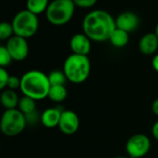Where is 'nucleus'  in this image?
<instances>
[{"instance_id":"nucleus-13","label":"nucleus","mask_w":158,"mask_h":158,"mask_svg":"<svg viewBox=\"0 0 158 158\" xmlns=\"http://www.w3.org/2000/svg\"><path fill=\"white\" fill-rule=\"evenodd\" d=\"M62 111L63 110H60L58 107H52L45 110L40 115V121L42 125L48 128L58 127Z\"/></svg>"},{"instance_id":"nucleus-9","label":"nucleus","mask_w":158,"mask_h":158,"mask_svg":"<svg viewBox=\"0 0 158 158\" xmlns=\"http://www.w3.org/2000/svg\"><path fill=\"white\" fill-rule=\"evenodd\" d=\"M80 126L78 115L72 110H63L58 127L65 135L74 134Z\"/></svg>"},{"instance_id":"nucleus-28","label":"nucleus","mask_w":158,"mask_h":158,"mask_svg":"<svg viewBox=\"0 0 158 158\" xmlns=\"http://www.w3.org/2000/svg\"><path fill=\"white\" fill-rule=\"evenodd\" d=\"M152 113H153L156 116H158V98L152 102Z\"/></svg>"},{"instance_id":"nucleus-15","label":"nucleus","mask_w":158,"mask_h":158,"mask_svg":"<svg viewBox=\"0 0 158 158\" xmlns=\"http://www.w3.org/2000/svg\"><path fill=\"white\" fill-rule=\"evenodd\" d=\"M109 41L114 48H121L126 47L128 44V42H129V35L126 31L115 28L114 31L112 33L110 38H109Z\"/></svg>"},{"instance_id":"nucleus-2","label":"nucleus","mask_w":158,"mask_h":158,"mask_svg":"<svg viewBox=\"0 0 158 158\" xmlns=\"http://www.w3.org/2000/svg\"><path fill=\"white\" fill-rule=\"evenodd\" d=\"M50 84L48 74L38 70H31L26 72L21 77V91L23 96L41 101L48 98Z\"/></svg>"},{"instance_id":"nucleus-25","label":"nucleus","mask_w":158,"mask_h":158,"mask_svg":"<svg viewBox=\"0 0 158 158\" xmlns=\"http://www.w3.org/2000/svg\"><path fill=\"white\" fill-rule=\"evenodd\" d=\"M25 119H26V123L27 125L30 124V125H34L35 124L38 120H40V117L39 115L37 114V111L32 113V114H26L25 115Z\"/></svg>"},{"instance_id":"nucleus-27","label":"nucleus","mask_w":158,"mask_h":158,"mask_svg":"<svg viewBox=\"0 0 158 158\" xmlns=\"http://www.w3.org/2000/svg\"><path fill=\"white\" fill-rule=\"evenodd\" d=\"M152 66L153 70L158 73V53L153 56V58L152 60Z\"/></svg>"},{"instance_id":"nucleus-7","label":"nucleus","mask_w":158,"mask_h":158,"mask_svg":"<svg viewBox=\"0 0 158 158\" xmlns=\"http://www.w3.org/2000/svg\"><path fill=\"white\" fill-rule=\"evenodd\" d=\"M150 149V138L141 133L131 136L126 144V151L131 158H141L149 152Z\"/></svg>"},{"instance_id":"nucleus-14","label":"nucleus","mask_w":158,"mask_h":158,"mask_svg":"<svg viewBox=\"0 0 158 158\" xmlns=\"http://www.w3.org/2000/svg\"><path fill=\"white\" fill-rule=\"evenodd\" d=\"M20 98L15 90L6 89L0 95V102L6 110L18 109Z\"/></svg>"},{"instance_id":"nucleus-12","label":"nucleus","mask_w":158,"mask_h":158,"mask_svg":"<svg viewBox=\"0 0 158 158\" xmlns=\"http://www.w3.org/2000/svg\"><path fill=\"white\" fill-rule=\"evenodd\" d=\"M139 49L144 55H152L158 49V37L154 33L145 34L139 42Z\"/></svg>"},{"instance_id":"nucleus-24","label":"nucleus","mask_w":158,"mask_h":158,"mask_svg":"<svg viewBox=\"0 0 158 158\" xmlns=\"http://www.w3.org/2000/svg\"><path fill=\"white\" fill-rule=\"evenodd\" d=\"M10 77V74L8 71L5 68L0 67V91H3L7 89L8 79Z\"/></svg>"},{"instance_id":"nucleus-8","label":"nucleus","mask_w":158,"mask_h":158,"mask_svg":"<svg viewBox=\"0 0 158 158\" xmlns=\"http://www.w3.org/2000/svg\"><path fill=\"white\" fill-rule=\"evenodd\" d=\"M13 60L22 61L25 60L29 54V45L25 38L13 35L8 40L6 45Z\"/></svg>"},{"instance_id":"nucleus-3","label":"nucleus","mask_w":158,"mask_h":158,"mask_svg":"<svg viewBox=\"0 0 158 158\" xmlns=\"http://www.w3.org/2000/svg\"><path fill=\"white\" fill-rule=\"evenodd\" d=\"M62 71L68 81L73 84H82L90 75L91 63L88 56L73 53L64 60Z\"/></svg>"},{"instance_id":"nucleus-11","label":"nucleus","mask_w":158,"mask_h":158,"mask_svg":"<svg viewBox=\"0 0 158 158\" xmlns=\"http://www.w3.org/2000/svg\"><path fill=\"white\" fill-rule=\"evenodd\" d=\"M139 19L138 15L132 11L122 12L115 19L116 28L126 31L128 34L130 32L135 31L139 27Z\"/></svg>"},{"instance_id":"nucleus-6","label":"nucleus","mask_w":158,"mask_h":158,"mask_svg":"<svg viewBox=\"0 0 158 158\" xmlns=\"http://www.w3.org/2000/svg\"><path fill=\"white\" fill-rule=\"evenodd\" d=\"M26 126L25 115L19 109L6 110L0 119V130L8 137L21 134Z\"/></svg>"},{"instance_id":"nucleus-18","label":"nucleus","mask_w":158,"mask_h":158,"mask_svg":"<svg viewBox=\"0 0 158 158\" xmlns=\"http://www.w3.org/2000/svg\"><path fill=\"white\" fill-rule=\"evenodd\" d=\"M18 109L24 114H29L36 111V101L27 96H23L20 98Z\"/></svg>"},{"instance_id":"nucleus-17","label":"nucleus","mask_w":158,"mask_h":158,"mask_svg":"<svg viewBox=\"0 0 158 158\" xmlns=\"http://www.w3.org/2000/svg\"><path fill=\"white\" fill-rule=\"evenodd\" d=\"M68 92L65 86H50L48 98L54 102H61L67 98Z\"/></svg>"},{"instance_id":"nucleus-5","label":"nucleus","mask_w":158,"mask_h":158,"mask_svg":"<svg viewBox=\"0 0 158 158\" xmlns=\"http://www.w3.org/2000/svg\"><path fill=\"white\" fill-rule=\"evenodd\" d=\"M11 24L14 30V35L27 39L36 34L39 27V21L37 15L27 10H23L14 16Z\"/></svg>"},{"instance_id":"nucleus-30","label":"nucleus","mask_w":158,"mask_h":158,"mask_svg":"<svg viewBox=\"0 0 158 158\" xmlns=\"http://www.w3.org/2000/svg\"><path fill=\"white\" fill-rule=\"evenodd\" d=\"M114 158H128V157H127V156H123V155H121V156H116V157H114Z\"/></svg>"},{"instance_id":"nucleus-29","label":"nucleus","mask_w":158,"mask_h":158,"mask_svg":"<svg viewBox=\"0 0 158 158\" xmlns=\"http://www.w3.org/2000/svg\"><path fill=\"white\" fill-rule=\"evenodd\" d=\"M154 34L156 35V36L158 37V23L156 24V26H155V31H154Z\"/></svg>"},{"instance_id":"nucleus-23","label":"nucleus","mask_w":158,"mask_h":158,"mask_svg":"<svg viewBox=\"0 0 158 158\" xmlns=\"http://www.w3.org/2000/svg\"><path fill=\"white\" fill-rule=\"evenodd\" d=\"M75 7L81 9H89L96 5L98 0H73Z\"/></svg>"},{"instance_id":"nucleus-20","label":"nucleus","mask_w":158,"mask_h":158,"mask_svg":"<svg viewBox=\"0 0 158 158\" xmlns=\"http://www.w3.org/2000/svg\"><path fill=\"white\" fill-rule=\"evenodd\" d=\"M14 35L12 24L8 22L0 23V40H9Z\"/></svg>"},{"instance_id":"nucleus-31","label":"nucleus","mask_w":158,"mask_h":158,"mask_svg":"<svg viewBox=\"0 0 158 158\" xmlns=\"http://www.w3.org/2000/svg\"><path fill=\"white\" fill-rule=\"evenodd\" d=\"M0 147H1V144H0Z\"/></svg>"},{"instance_id":"nucleus-10","label":"nucleus","mask_w":158,"mask_h":158,"mask_svg":"<svg viewBox=\"0 0 158 158\" xmlns=\"http://www.w3.org/2000/svg\"><path fill=\"white\" fill-rule=\"evenodd\" d=\"M70 48L73 54L88 56L91 50V40L85 34H75L70 40Z\"/></svg>"},{"instance_id":"nucleus-26","label":"nucleus","mask_w":158,"mask_h":158,"mask_svg":"<svg viewBox=\"0 0 158 158\" xmlns=\"http://www.w3.org/2000/svg\"><path fill=\"white\" fill-rule=\"evenodd\" d=\"M152 135L158 141V120L153 124V126L152 127Z\"/></svg>"},{"instance_id":"nucleus-4","label":"nucleus","mask_w":158,"mask_h":158,"mask_svg":"<svg viewBox=\"0 0 158 158\" xmlns=\"http://www.w3.org/2000/svg\"><path fill=\"white\" fill-rule=\"evenodd\" d=\"M74 9L73 0H53L46 10L47 20L56 26L64 25L72 20Z\"/></svg>"},{"instance_id":"nucleus-19","label":"nucleus","mask_w":158,"mask_h":158,"mask_svg":"<svg viewBox=\"0 0 158 158\" xmlns=\"http://www.w3.org/2000/svg\"><path fill=\"white\" fill-rule=\"evenodd\" d=\"M48 81L50 86H65L67 78L63 73V71L54 70L48 74Z\"/></svg>"},{"instance_id":"nucleus-21","label":"nucleus","mask_w":158,"mask_h":158,"mask_svg":"<svg viewBox=\"0 0 158 158\" xmlns=\"http://www.w3.org/2000/svg\"><path fill=\"white\" fill-rule=\"evenodd\" d=\"M12 60H13L7 48V47L0 46V67L5 68V67L9 66Z\"/></svg>"},{"instance_id":"nucleus-22","label":"nucleus","mask_w":158,"mask_h":158,"mask_svg":"<svg viewBox=\"0 0 158 158\" xmlns=\"http://www.w3.org/2000/svg\"><path fill=\"white\" fill-rule=\"evenodd\" d=\"M20 88H21V78L16 75H10L8 79L7 89L16 91Z\"/></svg>"},{"instance_id":"nucleus-16","label":"nucleus","mask_w":158,"mask_h":158,"mask_svg":"<svg viewBox=\"0 0 158 158\" xmlns=\"http://www.w3.org/2000/svg\"><path fill=\"white\" fill-rule=\"evenodd\" d=\"M48 5V0H27L26 10L35 15H39L43 12H46Z\"/></svg>"},{"instance_id":"nucleus-1","label":"nucleus","mask_w":158,"mask_h":158,"mask_svg":"<svg viewBox=\"0 0 158 158\" xmlns=\"http://www.w3.org/2000/svg\"><path fill=\"white\" fill-rule=\"evenodd\" d=\"M84 34L95 42H103L109 40L112 33L116 28L115 19L102 10H97L89 12L83 20Z\"/></svg>"}]
</instances>
